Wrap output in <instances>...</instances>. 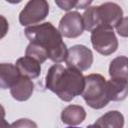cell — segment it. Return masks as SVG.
Here are the masks:
<instances>
[{
  "label": "cell",
  "instance_id": "11",
  "mask_svg": "<svg viewBox=\"0 0 128 128\" xmlns=\"http://www.w3.org/2000/svg\"><path fill=\"white\" fill-rule=\"evenodd\" d=\"M34 90V84L31 79L26 77H21L19 81L10 89L12 97L17 101H26L28 100Z\"/></svg>",
  "mask_w": 128,
  "mask_h": 128
},
{
  "label": "cell",
  "instance_id": "10",
  "mask_svg": "<svg viewBox=\"0 0 128 128\" xmlns=\"http://www.w3.org/2000/svg\"><path fill=\"white\" fill-rule=\"evenodd\" d=\"M21 77L15 65L11 63H2L0 65V84L2 89H11Z\"/></svg>",
  "mask_w": 128,
  "mask_h": 128
},
{
  "label": "cell",
  "instance_id": "9",
  "mask_svg": "<svg viewBox=\"0 0 128 128\" xmlns=\"http://www.w3.org/2000/svg\"><path fill=\"white\" fill-rule=\"evenodd\" d=\"M15 66L17 67L21 76L29 78V79L37 78L41 72L40 63L38 61H36L35 59L28 57V56L19 58L16 61Z\"/></svg>",
  "mask_w": 128,
  "mask_h": 128
},
{
  "label": "cell",
  "instance_id": "13",
  "mask_svg": "<svg viewBox=\"0 0 128 128\" xmlns=\"http://www.w3.org/2000/svg\"><path fill=\"white\" fill-rule=\"evenodd\" d=\"M110 101H122L128 96V81L123 79H110L107 81Z\"/></svg>",
  "mask_w": 128,
  "mask_h": 128
},
{
  "label": "cell",
  "instance_id": "3",
  "mask_svg": "<svg viewBox=\"0 0 128 128\" xmlns=\"http://www.w3.org/2000/svg\"><path fill=\"white\" fill-rule=\"evenodd\" d=\"M123 18L122 8L113 2H106L99 6H91L82 15L84 29L94 31L99 27L114 28Z\"/></svg>",
  "mask_w": 128,
  "mask_h": 128
},
{
  "label": "cell",
  "instance_id": "19",
  "mask_svg": "<svg viewBox=\"0 0 128 128\" xmlns=\"http://www.w3.org/2000/svg\"><path fill=\"white\" fill-rule=\"evenodd\" d=\"M79 1H56L55 3L62 9L65 11H68L72 8H76L78 5Z\"/></svg>",
  "mask_w": 128,
  "mask_h": 128
},
{
  "label": "cell",
  "instance_id": "20",
  "mask_svg": "<svg viewBox=\"0 0 128 128\" xmlns=\"http://www.w3.org/2000/svg\"><path fill=\"white\" fill-rule=\"evenodd\" d=\"M1 20H2V34H1V38H3L4 37V35H5V33L7 32V29H8V24H7V22H6V20H5V18L3 17V16H1Z\"/></svg>",
  "mask_w": 128,
  "mask_h": 128
},
{
  "label": "cell",
  "instance_id": "2",
  "mask_svg": "<svg viewBox=\"0 0 128 128\" xmlns=\"http://www.w3.org/2000/svg\"><path fill=\"white\" fill-rule=\"evenodd\" d=\"M25 35L30 43H36L44 47L49 54V59L55 63L66 60L68 49L63 42L62 35L50 22L29 26L25 29Z\"/></svg>",
  "mask_w": 128,
  "mask_h": 128
},
{
  "label": "cell",
  "instance_id": "14",
  "mask_svg": "<svg viewBox=\"0 0 128 128\" xmlns=\"http://www.w3.org/2000/svg\"><path fill=\"white\" fill-rule=\"evenodd\" d=\"M94 126L96 128H123L124 116L119 111H109L98 118Z\"/></svg>",
  "mask_w": 128,
  "mask_h": 128
},
{
  "label": "cell",
  "instance_id": "18",
  "mask_svg": "<svg viewBox=\"0 0 128 128\" xmlns=\"http://www.w3.org/2000/svg\"><path fill=\"white\" fill-rule=\"evenodd\" d=\"M117 33L122 37H128V16L121 19V21L116 26Z\"/></svg>",
  "mask_w": 128,
  "mask_h": 128
},
{
  "label": "cell",
  "instance_id": "8",
  "mask_svg": "<svg viewBox=\"0 0 128 128\" xmlns=\"http://www.w3.org/2000/svg\"><path fill=\"white\" fill-rule=\"evenodd\" d=\"M58 30L62 37L76 38L80 36L84 30L82 15L77 11L68 12L61 18Z\"/></svg>",
  "mask_w": 128,
  "mask_h": 128
},
{
  "label": "cell",
  "instance_id": "4",
  "mask_svg": "<svg viewBox=\"0 0 128 128\" xmlns=\"http://www.w3.org/2000/svg\"><path fill=\"white\" fill-rule=\"evenodd\" d=\"M81 95L91 108L101 109L105 107L110 101L106 79L100 74L85 76V87Z\"/></svg>",
  "mask_w": 128,
  "mask_h": 128
},
{
  "label": "cell",
  "instance_id": "23",
  "mask_svg": "<svg viewBox=\"0 0 128 128\" xmlns=\"http://www.w3.org/2000/svg\"><path fill=\"white\" fill-rule=\"evenodd\" d=\"M67 128H79V127H74V126H70V127H67Z\"/></svg>",
  "mask_w": 128,
  "mask_h": 128
},
{
  "label": "cell",
  "instance_id": "6",
  "mask_svg": "<svg viewBox=\"0 0 128 128\" xmlns=\"http://www.w3.org/2000/svg\"><path fill=\"white\" fill-rule=\"evenodd\" d=\"M49 13V4L45 0L29 1L19 14V21L23 26H34L44 20Z\"/></svg>",
  "mask_w": 128,
  "mask_h": 128
},
{
  "label": "cell",
  "instance_id": "5",
  "mask_svg": "<svg viewBox=\"0 0 128 128\" xmlns=\"http://www.w3.org/2000/svg\"><path fill=\"white\" fill-rule=\"evenodd\" d=\"M91 43L93 48L100 54L108 56L118 48V40L113 28L99 27L91 32Z\"/></svg>",
  "mask_w": 128,
  "mask_h": 128
},
{
  "label": "cell",
  "instance_id": "17",
  "mask_svg": "<svg viewBox=\"0 0 128 128\" xmlns=\"http://www.w3.org/2000/svg\"><path fill=\"white\" fill-rule=\"evenodd\" d=\"M11 128H38V127L34 121L30 119L22 118V119H19L13 122L11 124Z\"/></svg>",
  "mask_w": 128,
  "mask_h": 128
},
{
  "label": "cell",
  "instance_id": "22",
  "mask_svg": "<svg viewBox=\"0 0 128 128\" xmlns=\"http://www.w3.org/2000/svg\"><path fill=\"white\" fill-rule=\"evenodd\" d=\"M86 128H96V127L94 126V124H91V125H89V126H87Z\"/></svg>",
  "mask_w": 128,
  "mask_h": 128
},
{
  "label": "cell",
  "instance_id": "1",
  "mask_svg": "<svg viewBox=\"0 0 128 128\" xmlns=\"http://www.w3.org/2000/svg\"><path fill=\"white\" fill-rule=\"evenodd\" d=\"M46 87L61 100L69 102L82 94L85 87V77L77 69L55 64L47 72Z\"/></svg>",
  "mask_w": 128,
  "mask_h": 128
},
{
  "label": "cell",
  "instance_id": "7",
  "mask_svg": "<svg viewBox=\"0 0 128 128\" xmlns=\"http://www.w3.org/2000/svg\"><path fill=\"white\" fill-rule=\"evenodd\" d=\"M65 62L67 67H71L79 71L88 70L93 63L92 51L84 45H74L68 49Z\"/></svg>",
  "mask_w": 128,
  "mask_h": 128
},
{
  "label": "cell",
  "instance_id": "12",
  "mask_svg": "<svg viewBox=\"0 0 128 128\" xmlns=\"http://www.w3.org/2000/svg\"><path fill=\"white\" fill-rule=\"evenodd\" d=\"M86 118V112L82 106L69 105L63 109L61 113V119L64 124L75 126L82 123Z\"/></svg>",
  "mask_w": 128,
  "mask_h": 128
},
{
  "label": "cell",
  "instance_id": "21",
  "mask_svg": "<svg viewBox=\"0 0 128 128\" xmlns=\"http://www.w3.org/2000/svg\"><path fill=\"white\" fill-rule=\"evenodd\" d=\"M2 128H11V125L7 124L4 118H3V120H2Z\"/></svg>",
  "mask_w": 128,
  "mask_h": 128
},
{
  "label": "cell",
  "instance_id": "15",
  "mask_svg": "<svg viewBox=\"0 0 128 128\" xmlns=\"http://www.w3.org/2000/svg\"><path fill=\"white\" fill-rule=\"evenodd\" d=\"M109 75L112 79L128 81V57L118 56L114 58L109 66Z\"/></svg>",
  "mask_w": 128,
  "mask_h": 128
},
{
  "label": "cell",
  "instance_id": "16",
  "mask_svg": "<svg viewBox=\"0 0 128 128\" xmlns=\"http://www.w3.org/2000/svg\"><path fill=\"white\" fill-rule=\"evenodd\" d=\"M25 55L35 59L40 64L45 62L47 60V58H49L48 51L44 47H42V46H40L39 44H36V43H29V45L26 48Z\"/></svg>",
  "mask_w": 128,
  "mask_h": 128
}]
</instances>
